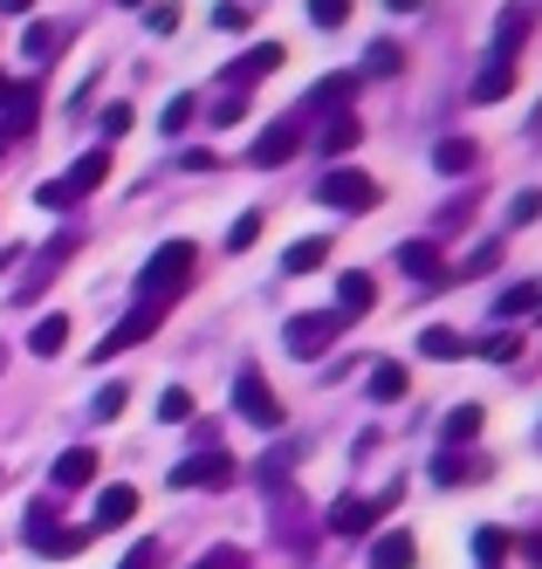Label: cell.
Instances as JSON below:
<instances>
[{
	"mask_svg": "<svg viewBox=\"0 0 542 569\" xmlns=\"http://www.w3.org/2000/svg\"><path fill=\"white\" fill-rule=\"evenodd\" d=\"M241 117H248L241 97H220V103H213V124H241Z\"/></svg>",
	"mask_w": 542,
	"mask_h": 569,
	"instance_id": "obj_45",
	"label": "cell"
},
{
	"mask_svg": "<svg viewBox=\"0 0 542 569\" xmlns=\"http://www.w3.org/2000/svg\"><path fill=\"white\" fill-rule=\"evenodd\" d=\"M213 28L241 34V28H248V8H241V0H220V8H213Z\"/></svg>",
	"mask_w": 542,
	"mask_h": 569,
	"instance_id": "obj_37",
	"label": "cell"
},
{
	"mask_svg": "<svg viewBox=\"0 0 542 569\" xmlns=\"http://www.w3.org/2000/svg\"><path fill=\"white\" fill-rule=\"evenodd\" d=\"M275 69H282V42H261V49H248L234 69H227V83L241 90V83H261V76H275Z\"/></svg>",
	"mask_w": 542,
	"mask_h": 569,
	"instance_id": "obj_12",
	"label": "cell"
},
{
	"mask_svg": "<svg viewBox=\"0 0 542 569\" xmlns=\"http://www.w3.org/2000/svg\"><path fill=\"white\" fill-rule=\"evenodd\" d=\"M371 302H378V281L371 274H343L337 281V316H364Z\"/></svg>",
	"mask_w": 542,
	"mask_h": 569,
	"instance_id": "obj_18",
	"label": "cell"
},
{
	"mask_svg": "<svg viewBox=\"0 0 542 569\" xmlns=\"http://www.w3.org/2000/svg\"><path fill=\"white\" fill-rule=\"evenodd\" d=\"M124 398H131L124 385H103V391H97V419H118V412H124Z\"/></svg>",
	"mask_w": 542,
	"mask_h": 569,
	"instance_id": "obj_41",
	"label": "cell"
},
{
	"mask_svg": "<svg viewBox=\"0 0 542 569\" xmlns=\"http://www.w3.org/2000/svg\"><path fill=\"white\" fill-rule=\"evenodd\" d=\"M227 480H234V453H220V446L172 467V487H227Z\"/></svg>",
	"mask_w": 542,
	"mask_h": 569,
	"instance_id": "obj_9",
	"label": "cell"
},
{
	"mask_svg": "<svg viewBox=\"0 0 542 569\" xmlns=\"http://www.w3.org/2000/svg\"><path fill=\"white\" fill-rule=\"evenodd\" d=\"M419 350L446 363V357H468V337H460V330H446V322H433V330H419Z\"/></svg>",
	"mask_w": 542,
	"mask_h": 569,
	"instance_id": "obj_25",
	"label": "cell"
},
{
	"mask_svg": "<svg viewBox=\"0 0 542 569\" xmlns=\"http://www.w3.org/2000/svg\"><path fill=\"white\" fill-rule=\"evenodd\" d=\"M90 480H97V446H69V453L56 460V487L76 495V487H90Z\"/></svg>",
	"mask_w": 542,
	"mask_h": 569,
	"instance_id": "obj_13",
	"label": "cell"
},
{
	"mask_svg": "<svg viewBox=\"0 0 542 569\" xmlns=\"http://www.w3.org/2000/svg\"><path fill=\"white\" fill-rule=\"evenodd\" d=\"M358 138H364V124H358L351 110H343V117H330V131H323V151H330V158H343V151L358 144Z\"/></svg>",
	"mask_w": 542,
	"mask_h": 569,
	"instance_id": "obj_28",
	"label": "cell"
},
{
	"mask_svg": "<svg viewBox=\"0 0 542 569\" xmlns=\"http://www.w3.org/2000/svg\"><path fill=\"white\" fill-rule=\"evenodd\" d=\"M309 21H317V28H343V21H351V0H309Z\"/></svg>",
	"mask_w": 542,
	"mask_h": 569,
	"instance_id": "obj_34",
	"label": "cell"
},
{
	"mask_svg": "<svg viewBox=\"0 0 542 569\" xmlns=\"http://www.w3.org/2000/svg\"><path fill=\"white\" fill-rule=\"evenodd\" d=\"M529 309H542L535 281H515V289H501V302H494V316H529Z\"/></svg>",
	"mask_w": 542,
	"mask_h": 569,
	"instance_id": "obj_30",
	"label": "cell"
},
{
	"mask_svg": "<svg viewBox=\"0 0 542 569\" xmlns=\"http://www.w3.org/2000/svg\"><path fill=\"white\" fill-rule=\"evenodd\" d=\"M535 213H542V192H515V199H509V220H515V227H529Z\"/></svg>",
	"mask_w": 542,
	"mask_h": 569,
	"instance_id": "obj_39",
	"label": "cell"
},
{
	"mask_svg": "<svg viewBox=\"0 0 542 569\" xmlns=\"http://www.w3.org/2000/svg\"><path fill=\"white\" fill-rule=\"evenodd\" d=\"M21 49H28V62H56V49H62V28H49V21H34V28L21 34Z\"/></svg>",
	"mask_w": 542,
	"mask_h": 569,
	"instance_id": "obj_27",
	"label": "cell"
},
{
	"mask_svg": "<svg viewBox=\"0 0 542 569\" xmlns=\"http://www.w3.org/2000/svg\"><path fill=\"white\" fill-rule=\"evenodd\" d=\"M515 90V62H488L481 76H474V103H501Z\"/></svg>",
	"mask_w": 542,
	"mask_h": 569,
	"instance_id": "obj_22",
	"label": "cell"
},
{
	"mask_svg": "<svg viewBox=\"0 0 542 569\" xmlns=\"http://www.w3.org/2000/svg\"><path fill=\"white\" fill-rule=\"evenodd\" d=\"M62 343H69V316H42V322L28 330V350H34V357H62Z\"/></svg>",
	"mask_w": 542,
	"mask_h": 569,
	"instance_id": "obj_23",
	"label": "cell"
},
{
	"mask_svg": "<svg viewBox=\"0 0 542 569\" xmlns=\"http://www.w3.org/2000/svg\"><path fill=\"white\" fill-rule=\"evenodd\" d=\"M317 199H323V207H337V213H371L384 192H378V179H371V172L337 166V172H323V179H317Z\"/></svg>",
	"mask_w": 542,
	"mask_h": 569,
	"instance_id": "obj_3",
	"label": "cell"
},
{
	"mask_svg": "<svg viewBox=\"0 0 542 569\" xmlns=\"http://www.w3.org/2000/svg\"><path fill=\"white\" fill-rule=\"evenodd\" d=\"M103 131H110V138L131 131V110H124V103H110V110H103Z\"/></svg>",
	"mask_w": 542,
	"mask_h": 569,
	"instance_id": "obj_48",
	"label": "cell"
},
{
	"mask_svg": "<svg viewBox=\"0 0 542 569\" xmlns=\"http://www.w3.org/2000/svg\"><path fill=\"white\" fill-rule=\"evenodd\" d=\"M151 28H159V34H172V28H179V8H172V0H159V8H151Z\"/></svg>",
	"mask_w": 542,
	"mask_h": 569,
	"instance_id": "obj_47",
	"label": "cell"
},
{
	"mask_svg": "<svg viewBox=\"0 0 542 569\" xmlns=\"http://www.w3.org/2000/svg\"><path fill=\"white\" fill-rule=\"evenodd\" d=\"M371 69H378V76H399V69H405V56H399L392 42H378V49H371Z\"/></svg>",
	"mask_w": 542,
	"mask_h": 569,
	"instance_id": "obj_42",
	"label": "cell"
},
{
	"mask_svg": "<svg viewBox=\"0 0 542 569\" xmlns=\"http://www.w3.org/2000/svg\"><path fill=\"white\" fill-rule=\"evenodd\" d=\"M234 405H241V419H254V426H282V398L268 391L261 371H241L234 378Z\"/></svg>",
	"mask_w": 542,
	"mask_h": 569,
	"instance_id": "obj_8",
	"label": "cell"
},
{
	"mask_svg": "<svg viewBox=\"0 0 542 569\" xmlns=\"http://www.w3.org/2000/svg\"><path fill=\"white\" fill-rule=\"evenodd\" d=\"M481 473H488L481 460H460V453H440V460H433V480H440V487H460V480H481Z\"/></svg>",
	"mask_w": 542,
	"mask_h": 569,
	"instance_id": "obj_29",
	"label": "cell"
},
{
	"mask_svg": "<svg viewBox=\"0 0 542 569\" xmlns=\"http://www.w3.org/2000/svg\"><path fill=\"white\" fill-rule=\"evenodd\" d=\"M138 515V487H103L97 495V521H90V536H110V528H124Z\"/></svg>",
	"mask_w": 542,
	"mask_h": 569,
	"instance_id": "obj_11",
	"label": "cell"
},
{
	"mask_svg": "<svg viewBox=\"0 0 542 569\" xmlns=\"http://www.w3.org/2000/svg\"><path fill=\"white\" fill-rule=\"evenodd\" d=\"M0 8H8V14H28V8H34V0H0Z\"/></svg>",
	"mask_w": 542,
	"mask_h": 569,
	"instance_id": "obj_50",
	"label": "cell"
},
{
	"mask_svg": "<svg viewBox=\"0 0 542 569\" xmlns=\"http://www.w3.org/2000/svg\"><path fill=\"white\" fill-rule=\"evenodd\" d=\"M522 556H529V562L542 569V536H529V542H522Z\"/></svg>",
	"mask_w": 542,
	"mask_h": 569,
	"instance_id": "obj_49",
	"label": "cell"
},
{
	"mask_svg": "<svg viewBox=\"0 0 542 569\" xmlns=\"http://www.w3.org/2000/svg\"><path fill=\"white\" fill-rule=\"evenodd\" d=\"M295 144H302V124H295V117H282V124H268V131L254 138V151H248V166H261V172H275V166H289V158H295Z\"/></svg>",
	"mask_w": 542,
	"mask_h": 569,
	"instance_id": "obj_10",
	"label": "cell"
},
{
	"mask_svg": "<svg viewBox=\"0 0 542 569\" xmlns=\"http://www.w3.org/2000/svg\"><path fill=\"white\" fill-rule=\"evenodd\" d=\"M34 207H49V213H62V207H76V192H69L62 179H42V186H34Z\"/></svg>",
	"mask_w": 542,
	"mask_h": 569,
	"instance_id": "obj_36",
	"label": "cell"
},
{
	"mask_svg": "<svg viewBox=\"0 0 542 569\" xmlns=\"http://www.w3.org/2000/svg\"><path fill=\"white\" fill-rule=\"evenodd\" d=\"M399 268H405L412 281H433V289L446 281V268H440V248H433V240H405V248H399Z\"/></svg>",
	"mask_w": 542,
	"mask_h": 569,
	"instance_id": "obj_14",
	"label": "cell"
},
{
	"mask_svg": "<svg viewBox=\"0 0 542 569\" xmlns=\"http://www.w3.org/2000/svg\"><path fill=\"white\" fill-rule=\"evenodd\" d=\"M159 419H165V426H185V419H192V391H179V385H172V391L159 398Z\"/></svg>",
	"mask_w": 542,
	"mask_h": 569,
	"instance_id": "obj_35",
	"label": "cell"
},
{
	"mask_svg": "<svg viewBox=\"0 0 542 569\" xmlns=\"http://www.w3.org/2000/svg\"><path fill=\"white\" fill-rule=\"evenodd\" d=\"M351 90H358V76H323V83L309 90V110H330V117H343V103H351Z\"/></svg>",
	"mask_w": 542,
	"mask_h": 569,
	"instance_id": "obj_21",
	"label": "cell"
},
{
	"mask_svg": "<svg viewBox=\"0 0 542 569\" xmlns=\"http://www.w3.org/2000/svg\"><path fill=\"white\" fill-rule=\"evenodd\" d=\"M433 166H440L446 179H468V172L481 166V144H474V138H440V151H433Z\"/></svg>",
	"mask_w": 542,
	"mask_h": 569,
	"instance_id": "obj_15",
	"label": "cell"
},
{
	"mask_svg": "<svg viewBox=\"0 0 542 569\" xmlns=\"http://www.w3.org/2000/svg\"><path fill=\"white\" fill-rule=\"evenodd\" d=\"M515 350H522V337H515V330H509V337H488V343H481V357H494V363H509Z\"/></svg>",
	"mask_w": 542,
	"mask_h": 569,
	"instance_id": "obj_43",
	"label": "cell"
},
{
	"mask_svg": "<svg viewBox=\"0 0 542 569\" xmlns=\"http://www.w3.org/2000/svg\"><path fill=\"white\" fill-rule=\"evenodd\" d=\"M399 495H405V487H392V495H378V501L343 495V501L330 508V536H371V521H378V515H392V508H399Z\"/></svg>",
	"mask_w": 542,
	"mask_h": 569,
	"instance_id": "obj_5",
	"label": "cell"
},
{
	"mask_svg": "<svg viewBox=\"0 0 542 569\" xmlns=\"http://www.w3.org/2000/svg\"><path fill=\"white\" fill-rule=\"evenodd\" d=\"M124 8H138V0H124Z\"/></svg>",
	"mask_w": 542,
	"mask_h": 569,
	"instance_id": "obj_53",
	"label": "cell"
},
{
	"mask_svg": "<svg viewBox=\"0 0 542 569\" xmlns=\"http://www.w3.org/2000/svg\"><path fill=\"white\" fill-rule=\"evenodd\" d=\"M343 322H351V316H337V309H323V316H289L282 343H289V357H323L343 337Z\"/></svg>",
	"mask_w": 542,
	"mask_h": 569,
	"instance_id": "obj_4",
	"label": "cell"
},
{
	"mask_svg": "<svg viewBox=\"0 0 542 569\" xmlns=\"http://www.w3.org/2000/svg\"><path fill=\"white\" fill-rule=\"evenodd\" d=\"M159 322H165V302H144V309H131V316L118 322V330H110V337L97 343V363H110V357H124L131 343H144L151 330H159Z\"/></svg>",
	"mask_w": 542,
	"mask_h": 569,
	"instance_id": "obj_6",
	"label": "cell"
},
{
	"mask_svg": "<svg viewBox=\"0 0 542 569\" xmlns=\"http://www.w3.org/2000/svg\"><path fill=\"white\" fill-rule=\"evenodd\" d=\"M118 569H165V549H159V542H144V549H131Z\"/></svg>",
	"mask_w": 542,
	"mask_h": 569,
	"instance_id": "obj_40",
	"label": "cell"
},
{
	"mask_svg": "<svg viewBox=\"0 0 542 569\" xmlns=\"http://www.w3.org/2000/svg\"><path fill=\"white\" fill-rule=\"evenodd\" d=\"M501 556H509V528H474V562L494 569Z\"/></svg>",
	"mask_w": 542,
	"mask_h": 569,
	"instance_id": "obj_31",
	"label": "cell"
},
{
	"mask_svg": "<svg viewBox=\"0 0 542 569\" xmlns=\"http://www.w3.org/2000/svg\"><path fill=\"white\" fill-rule=\"evenodd\" d=\"M481 426H488V419H481V405H453L446 426H440V439H446V446H474V439H481Z\"/></svg>",
	"mask_w": 542,
	"mask_h": 569,
	"instance_id": "obj_20",
	"label": "cell"
},
{
	"mask_svg": "<svg viewBox=\"0 0 542 569\" xmlns=\"http://www.w3.org/2000/svg\"><path fill=\"white\" fill-rule=\"evenodd\" d=\"M28 124H34V90H28V83H21V90L8 83V131H28Z\"/></svg>",
	"mask_w": 542,
	"mask_h": 569,
	"instance_id": "obj_32",
	"label": "cell"
},
{
	"mask_svg": "<svg viewBox=\"0 0 542 569\" xmlns=\"http://www.w3.org/2000/svg\"><path fill=\"white\" fill-rule=\"evenodd\" d=\"M192 569H248V556L241 549H213L207 562H192Z\"/></svg>",
	"mask_w": 542,
	"mask_h": 569,
	"instance_id": "obj_44",
	"label": "cell"
},
{
	"mask_svg": "<svg viewBox=\"0 0 542 569\" xmlns=\"http://www.w3.org/2000/svg\"><path fill=\"white\" fill-rule=\"evenodd\" d=\"M392 8H399V14H419V8H425V0H392Z\"/></svg>",
	"mask_w": 542,
	"mask_h": 569,
	"instance_id": "obj_51",
	"label": "cell"
},
{
	"mask_svg": "<svg viewBox=\"0 0 542 569\" xmlns=\"http://www.w3.org/2000/svg\"><path fill=\"white\" fill-rule=\"evenodd\" d=\"M323 261H330V240H323V233H317V240H295V248L282 254L289 274H309V268H323Z\"/></svg>",
	"mask_w": 542,
	"mask_h": 569,
	"instance_id": "obj_26",
	"label": "cell"
},
{
	"mask_svg": "<svg viewBox=\"0 0 542 569\" xmlns=\"http://www.w3.org/2000/svg\"><path fill=\"white\" fill-rule=\"evenodd\" d=\"M254 240H261V213H241L234 227H227V248H234V254H248Z\"/></svg>",
	"mask_w": 542,
	"mask_h": 569,
	"instance_id": "obj_33",
	"label": "cell"
},
{
	"mask_svg": "<svg viewBox=\"0 0 542 569\" xmlns=\"http://www.w3.org/2000/svg\"><path fill=\"white\" fill-rule=\"evenodd\" d=\"M0 103H8V76H0Z\"/></svg>",
	"mask_w": 542,
	"mask_h": 569,
	"instance_id": "obj_52",
	"label": "cell"
},
{
	"mask_svg": "<svg viewBox=\"0 0 542 569\" xmlns=\"http://www.w3.org/2000/svg\"><path fill=\"white\" fill-rule=\"evenodd\" d=\"M192 110H200V103H192V97H172V103H165V117H159V124H165V131H185V124H192Z\"/></svg>",
	"mask_w": 542,
	"mask_h": 569,
	"instance_id": "obj_38",
	"label": "cell"
},
{
	"mask_svg": "<svg viewBox=\"0 0 542 569\" xmlns=\"http://www.w3.org/2000/svg\"><path fill=\"white\" fill-rule=\"evenodd\" d=\"M405 391H412V385H405V363L378 357V363H371V398H378V405H399Z\"/></svg>",
	"mask_w": 542,
	"mask_h": 569,
	"instance_id": "obj_19",
	"label": "cell"
},
{
	"mask_svg": "<svg viewBox=\"0 0 542 569\" xmlns=\"http://www.w3.org/2000/svg\"><path fill=\"white\" fill-rule=\"evenodd\" d=\"M494 261H501V248H494V240H488V248H474V254H468V268H460V274H488Z\"/></svg>",
	"mask_w": 542,
	"mask_h": 569,
	"instance_id": "obj_46",
	"label": "cell"
},
{
	"mask_svg": "<svg viewBox=\"0 0 542 569\" xmlns=\"http://www.w3.org/2000/svg\"><path fill=\"white\" fill-rule=\"evenodd\" d=\"M69 254H76V240H69V233H62V240H56V248H49V254H42V261H34V274H28V281H21V302H28V296H34V289H42V281H56V268H62V261H69Z\"/></svg>",
	"mask_w": 542,
	"mask_h": 569,
	"instance_id": "obj_24",
	"label": "cell"
},
{
	"mask_svg": "<svg viewBox=\"0 0 542 569\" xmlns=\"http://www.w3.org/2000/svg\"><path fill=\"white\" fill-rule=\"evenodd\" d=\"M192 261H200V248H192V240H165V248L144 261V274H138L144 302H172L185 281H192Z\"/></svg>",
	"mask_w": 542,
	"mask_h": 569,
	"instance_id": "obj_1",
	"label": "cell"
},
{
	"mask_svg": "<svg viewBox=\"0 0 542 569\" xmlns=\"http://www.w3.org/2000/svg\"><path fill=\"white\" fill-rule=\"evenodd\" d=\"M110 179V151H83V158H76V172H62V186L76 192V199H83V192H97Z\"/></svg>",
	"mask_w": 542,
	"mask_h": 569,
	"instance_id": "obj_17",
	"label": "cell"
},
{
	"mask_svg": "<svg viewBox=\"0 0 542 569\" xmlns=\"http://www.w3.org/2000/svg\"><path fill=\"white\" fill-rule=\"evenodd\" d=\"M419 562V542L405 536V528H392V536L371 542V569H412Z\"/></svg>",
	"mask_w": 542,
	"mask_h": 569,
	"instance_id": "obj_16",
	"label": "cell"
},
{
	"mask_svg": "<svg viewBox=\"0 0 542 569\" xmlns=\"http://www.w3.org/2000/svg\"><path fill=\"white\" fill-rule=\"evenodd\" d=\"M28 542H34V556L69 562V556H83L90 528H62V521H56V501H34V508H28Z\"/></svg>",
	"mask_w": 542,
	"mask_h": 569,
	"instance_id": "obj_2",
	"label": "cell"
},
{
	"mask_svg": "<svg viewBox=\"0 0 542 569\" xmlns=\"http://www.w3.org/2000/svg\"><path fill=\"white\" fill-rule=\"evenodd\" d=\"M529 28H535V0H509L494 21V62H515L522 42H529Z\"/></svg>",
	"mask_w": 542,
	"mask_h": 569,
	"instance_id": "obj_7",
	"label": "cell"
}]
</instances>
